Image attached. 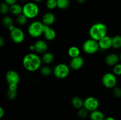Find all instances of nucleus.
<instances>
[{
    "label": "nucleus",
    "mask_w": 121,
    "mask_h": 120,
    "mask_svg": "<svg viewBox=\"0 0 121 120\" xmlns=\"http://www.w3.org/2000/svg\"><path fill=\"white\" fill-rule=\"evenodd\" d=\"M42 62L41 58L34 53L27 54L22 60L23 67L30 72H35L40 69Z\"/></svg>",
    "instance_id": "nucleus-1"
},
{
    "label": "nucleus",
    "mask_w": 121,
    "mask_h": 120,
    "mask_svg": "<svg viewBox=\"0 0 121 120\" xmlns=\"http://www.w3.org/2000/svg\"><path fill=\"white\" fill-rule=\"evenodd\" d=\"M108 27L102 22H97L91 27L89 29V35L91 38L99 41L107 35Z\"/></svg>",
    "instance_id": "nucleus-2"
},
{
    "label": "nucleus",
    "mask_w": 121,
    "mask_h": 120,
    "mask_svg": "<svg viewBox=\"0 0 121 120\" xmlns=\"http://www.w3.org/2000/svg\"><path fill=\"white\" fill-rule=\"evenodd\" d=\"M44 25L42 22L34 21L30 24L28 28V32L31 37L37 38L43 35Z\"/></svg>",
    "instance_id": "nucleus-3"
},
{
    "label": "nucleus",
    "mask_w": 121,
    "mask_h": 120,
    "mask_svg": "<svg viewBox=\"0 0 121 120\" xmlns=\"http://www.w3.org/2000/svg\"><path fill=\"white\" fill-rule=\"evenodd\" d=\"M39 7L35 2H27L23 6L22 14L28 19H33L36 17L39 14Z\"/></svg>",
    "instance_id": "nucleus-4"
},
{
    "label": "nucleus",
    "mask_w": 121,
    "mask_h": 120,
    "mask_svg": "<svg viewBox=\"0 0 121 120\" xmlns=\"http://www.w3.org/2000/svg\"><path fill=\"white\" fill-rule=\"evenodd\" d=\"M70 67L67 64L60 63L56 65L53 68V73L56 78L58 79H65L70 74Z\"/></svg>",
    "instance_id": "nucleus-5"
},
{
    "label": "nucleus",
    "mask_w": 121,
    "mask_h": 120,
    "mask_svg": "<svg viewBox=\"0 0 121 120\" xmlns=\"http://www.w3.org/2000/svg\"><path fill=\"white\" fill-rule=\"evenodd\" d=\"M83 51L87 54H94L100 49L98 41L92 38L88 39L84 42L82 45Z\"/></svg>",
    "instance_id": "nucleus-6"
},
{
    "label": "nucleus",
    "mask_w": 121,
    "mask_h": 120,
    "mask_svg": "<svg viewBox=\"0 0 121 120\" xmlns=\"http://www.w3.org/2000/svg\"><path fill=\"white\" fill-rule=\"evenodd\" d=\"M102 83L103 85L107 88H113L117 83L116 75L112 72H106L102 78Z\"/></svg>",
    "instance_id": "nucleus-7"
},
{
    "label": "nucleus",
    "mask_w": 121,
    "mask_h": 120,
    "mask_svg": "<svg viewBox=\"0 0 121 120\" xmlns=\"http://www.w3.org/2000/svg\"><path fill=\"white\" fill-rule=\"evenodd\" d=\"M99 106V101L95 96H88L84 100V108L88 111L97 110Z\"/></svg>",
    "instance_id": "nucleus-8"
},
{
    "label": "nucleus",
    "mask_w": 121,
    "mask_h": 120,
    "mask_svg": "<svg viewBox=\"0 0 121 120\" xmlns=\"http://www.w3.org/2000/svg\"><path fill=\"white\" fill-rule=\"evenodd\" d=\"M10 36L12 41L15 44H21L25 39V35L23 31L20 28L15 27L10 31Z\"/></svg>",
    "instance_id": "nucleus-9"
},
{
    "label": "nucleus",
    "mask_w": 121,
    "mask_h": 120,
    "mask_svg": "<svg viewBox=\"0 0 121 120\" xmlns=\"http://www.w3.org/2000/svg\"><path fill=\"white\" fill-rule=\"evenodd\" d=\"M6 81L9 85H18L20 81V77L19 74L16 71L13 70H9L6 73Z\"/></svg>",
    "instance_id": "nucleus-10"
},
{
    "label": "nucleus",
    "mask_w": 121,
    "mask_h": 120,
    "mask_svg": "<svg viewBox=\"0 0 121 120\" xmlns=\"http://www.w3.org/2000/svg\"><path fill=\"white\" fill-rule=\"evenodd\" d=\"M34 51L39 54H44L46 52L48 49V44L47 42L43 40H38L34 44Z\"/></svg>",
    "instance_id": "nucleus-11"
},
{
    "label": "nucleus",
    "mask_w": 121,
    "mask_h": 120,
    "mask_svg": "<svg viewBox=\"0 0 121 120\" xmlns=\"http://www.w3.org/2000/svg\"><path fill=\"white\" fill-rule=\"evenodd\" d=\"M84 65V59L81 56L73 58L70 62V67L74 71L81 69Z\"/></svg>",
    "instance_id": "nucleus-12"
},
{
    "label": "nucleus",
    "mask_w": 121,
    "mask_h": 120,
    "mask_svg": "<svg viewBox=\"0 0 121 120\" xmlns=\"http://www.w3.org/2000/svg\"><path fill=\"white\" fill-rule=\"evenodd\" d=\"M100 49L102 50H108L112 47V38L106 35L98 41Z\"/></svg>",
    "instance_id": "nucleus-13"
},
{
    "label": "nucleus",
    "mask_w": 121,
    "mask_h": 120,
    "mask_svg": "<svg viewBox=\"0 0 121 120\" xmlns=\"http://www.w3.org/2000/svg\"><path fill=\"white\" fill-rule=\"evenodd\" d=\"M120 58L119 56L115 53H111L105 58V62L109 66L114 67L119 62Z\"/></svg>",
    "instance_id": "nucleus-14"
},
{
    "label": "nucleus",
    "mask_w": 121,
    "mask_h": 120,
    "mask_svg": "<svg viewBox=\"0 0 121 120\" xmlns=\"http://www.w3.org/2000/svg\"><path fill=\"white\" fill-rule=\"evenodd\" d=\"M56 20L55 15L54 14L50 12L45 13L42 17V21L41 22H43L44 25L46 26H50V27L52 25H53L54 23Z\"/></svg>",
    "instance_id": "nucleus-15"
},
{
    "label": "nucleus",
    "mask_w": 121,
    "mask_h": 120,
    "mask_svg": "<svg viewBox=\"0 0 121 120\" xmlns=\"http://www.w3.org/2000/svg\"><path fill=\"white\" fill-rule=\"evenodd\" d=\"M43 35L45 38L48 41H53L56 37V32L55 30L51 28L50 26L44 25Z\"/></svg>",
    "instance_id": "nucleus-16"
},
{
    "label": "nucleus",
    "mask_w": 121,
    "mask_h": 120,
    "mask_svg": "<svg viewBox=\"0 0 121 120\" xmlns=\"http://www.w3.org/2000/svg\"><path fill=\"white\" fill-rule=\"evenodd\" d=\"M71 103L72 106L76 109H80L84 107V101L79 96H74L72 99Z\"/></svg>",
    "instance_id": "nucleus-17"
},
{
    "label": "nucleus",
    "mask_w": 121,
    "mask_h": 120,
    "mask_svg": "<svg viewBox=\"0 0 121 120\" xmlns=\"http://www.w3.org/2000/svg\"><path fill=\"white\" fill-rule=\"evenodd\" d=\"M22 11H23V7H21V5L18 4L17 3H15L14 4L10 6V12L13 15L15 16H18L22 14Z\"/></svg>",
    "instance_id": "nucleus-18"
},
{
    "label": "nucleus",
    "mask_w": 121,
    "mask_h": 120,
    "mask_svg": "<svg viewBox=\"0 0 121 120\" xmlns=\"http://www.w3.org/2000/svg\"><path fill=\"white\" fill-rule=\"evenodd\" d=\"M90 118L91 120H104L105 116L102 112L97 109V110L91 112Z\"/></svg>",
    "instance_id": "nucleus-19"
},
{
    "label": "nucleus",
    "mask_w": 121,
    "mask_h": 120,
    "mask_svg": "<svg viewBox=\"0 0 121 120\" xmlns=\"http://www.w3.org/2000/svg\"><path fill=\"white\" fill-rule=\"evenodd\" d=\"M54 60V55L52 52H46L43 54L41 56V60L43 63L45 64H50L52 63Z\"/></svg>",
    "instance_id": "nucleus-20"
},
{
    "label": "nucleus",
    "mask_w": 121,
    "mask_h": 120,
    "mask_svg": "<svg viewBox=\"0 0 121 120\" xmlns=\"http://www.w3.org/2000/svg\"><path fill=\"white\" fill-rule=\"evenodd\" d=\"M80 49L78 47H76V46H73V47H70L69 49H68V55L72 58L80 56Z\"/></svg>",
    "instance_id": "nucleus-21"
},
{
    "label": "nucleus",
    "mask_w": 121,
    "mask_h": 120,
    "mask_svg": "<svg viewBox=\"0 0 121 120\" xmlns=\"http://www.w3.org/2000/svg\"><path fill=\"white\" fill-rule=\"evenodd\" d=\"M112 47L115 49L121 48V35H115L112 38Z\"/></svg>",
    "instance_id": "nucleus-22"
},
{
    "label": "nucleus",
    "mask_w": 121,
    "mask_h": 120,
    "mask_svg": "<svg viewBox=\"0 0 121 120\" xmlns=\"http://www.w3.org/2000/svg\"><path fill=\"white\" fill-rule=\"evenodd\" d=\"M40 73L43 76H47L53 73V69L48 65H44L40 68Z\"/></svg>",
    "instance_id": "nucleus-23"
},
{
    "label": "nucleus",
    "mask_w": 121,
    "mask_h": 120,
    "mask_svg": "<svg viewBox=\"0 0 121 120\" xmlns=\"http://www.w3.org/2000/svg\"><path fill=\"white\" fill-rule=\"evenodd\" d=\"M57 8L60 9H66L70 6V0H57Z\"/></svg>",
    "instance_id": "nucleus-24"
},
{
    "label": "nucleus",
    "mask_w": 121,
    "mask_h": 120,
    "mask_svg": "<svg viewBox=\"0 0 121 120\" xmlns=\"http://www.w3.org/2000/svg\"><path fill=\"white\" fill-rule=\"evenodd\" d=\"M2 24L5 27L9 29L10 27L14 26V22L13 20L10 16H5L2 19Z\"/></svg>",
    "instance_id": "nucleus-25"
},
{
    "label": "nucleus",
    "mask_w": 121,
    "mask_h": 120,
    "mask_svg": "<svg viewBox=\"0 0 121 120\" xmlns=\"http://www.w3.org/2000/svg\"><path fill=\"white\" fill-rule=\"evenodd\" d=\"M28 18L23 14L17 16V22L20 25H24L27 23Z\"/></svg>",
    "instance_id": "nucleus-26"
},
{
    "label": "nucleus",
    "mask_w": 121,
    "mask_h": 120,
    "mask_svg": "<svg viewBox=\"0 0 121 120\" xmlns=\"http://www.w3.org/2000/svg\"><path fill=\"white\" fill-rule=\"evenodd\" d=\"M46 7L48 9H54L57 7V0H47L46 2Z\"/></svg>",
    "instance_id": "nucleus-27"
},
{
    "label": "nucleus",
    "mask_w": 121,
    "mask_h": 120,
    "mask_svg": "<svg viewBox=\"0 0 121 120\" xmlns=\"http://www.w3.org/2000/svg\"><path fill=\"white\" fill-rule=\"evenodd\" d=\"M10 11V6L6 2H2L1 4V12L2 14H7Z\"/></svg>",
    "instance_id": "nucleus-28"
},
{
    "label": "nucleus",
    "mask_w": 121,
    "mask_h": 120,
    "mask_svg": "<svg viewBox=\"0 0 121 120\" xmlns=\"http://www.w3.org/2000/svg\"><path fill=\"white\" fill-rule=\"evenodd\" d=\"M88 111L83 107V108L79 109L78 112V115L79 118L83 119L87 116V115H88Z\"/></svg>",
    "instance_id": "nucleus-29"
},
{
    "label": "nucleus",
    "mask_w": 121,
    "mask_h": 120,
    "mask_svg": "<svg viewBox=\"0 0 121 120\" xmlns=\"http://www.w3.org/2000/svg\"><path fill=\"white\" fill-rule=\"evenodd\" d=\"M113 73L116 75H121V63L117 64L113 68Z\"/></svg>",
    "instance_id": "nucleus-30"
},
{
    "label": "nucleus",
    "mask_w": 121,
    "mask_h": 120,
    "mask_svg": "<svg viewBox=\"0 0 121 120\" xmlns=\"http://www.w3.org/2000/svg\"><path fill=\"white\" fill-rule=\"evenodd\" d=\"M113 96L117 98H121V88L120 87H114L113 89Z\"/></svg>",
    "instance_id": "nucleus-31"
},
{
    "label": "nucleus",
    "mask_w": 121,
    "mask_h": 120,
    "mask_svg": "<svg viewBox=\"0 0 121 120\" xmlns=\"http://www.w3.org/2000/svg\"><path fill=\"white\" fill-rule=\"evenodd\" d=\"M17 95V91H10L8 90L7 92V96H8V99L11 100H14L16 98Z\"/></svg>",
    "instance_id": "nucleus-32"
},
{
    "label": "nucleus",
    "mask_w": 121,
    "mask_h": 120,
    "mask_svg": "<svg viewBox=\"0 0 121 120\" xmlns=\"http://www.w3.org/2000/svg\"><path fill=\"white\" fill-rule=\"evenodd\" d=\"M17 88L18 85H8V90L17 91Z\"/></svg>",
    "instance_id": "nucleus-33"
},
{
    "label": "nucleus",
    "mask_w": 121,
    "mask_h": 120,
    "mask_svg": "<svg viewBox=\"0 0 121 120\" xmlns=\"http://www.w3.org/2000/svg\"><path fill=\"white\" fill-rule=\"evenodd\" d=\"M18 0H4V2H6L7 4L9 5V6L12 5L14 4L17 3V1Z\"/></svg>",
    "instance_id": "nucleus-34"
},
{
    "label": "nucleus",
    "mask_w": 121,
    "mask_h": 120,
    "mask_svg": "<svg viewBox=\"0 0 121 120\" xmlns=\"http://www.w3.org/2000/svg\"><path fill=\"white\" fill-rule=\"evenodd\" d=\"M5 115V110L2 107H0V118H2Z\"/></svg>",
    "instance_id": "nucleus-35"
},
{
    "label": "nucleus",
    "mask_w": 121,
    "mask_h": 120,
    "mask_svg": "<svg viewBox=\"0 0 121 120\" xmlns=\"http://www.w3.org/2000/svg\"><path fill=\"white\" fill-rule=\"evenodd\" d=\"M5 44V40L2 37L0 38V47H3Z\"/></svg>",
    "instance_id": "nucleus-36"
},
{
    "label": "nucleus",
    "mask_w": 121,
    "mask_h": 120,
    "mask_svg": "<svg viewBox=\"0 0 121 120\" xmlns=\"http://www.w3.org/2000/svg\"><path fill=\"white\" fill-rule=\"evenodd\" d=\"M116 120L112 116H108V117H105V120Z\"/></svg>",
    "instance_id": "nucleus-37"
},
{
    "label": "nucleus",
    "mask_w": 121,
    "mask_h": 120,
    "mask_svg": "<svg viewBox=\"0 0 121 120\" xmlns=\"http://www.w3.org/2000/svg\"><path fill=\"white\" fill-rule=\"evenodd\" d=\"M76 1L80 4H84L86 2V0H76Z\"/></svg>",
    "instance_id": "nucleus-38"
},
{
    "label": "nucleus",
    "mask_w": 121,
    "mask_h": 120,
    "mask_svg": "<svg viewBox=\"0 0 121 120\" xmlns=\"http://www.w3.org/2000/svg\"><path fill=\"white\" fill-rule=\"evenodd\" d=\"M29 49H30V50L32 51H35V49H34V44L31 45L30 46V47H29Z\"/></svg>",
    "instance_id": "nucleus-39"
},
{
    "label": "nucleus",
    "mask_w": 121,
    "mask_h": 120,
    "mask_svg": "<svg viewBox=\"0 0 121 120\" xmlns=\"http://www.w3.org/2000/svg\"><path fill=\"white\" fill-rule=\"evenodd\" d=\"M33 1H34V2H41V1H43V0H33Z\"/></svg>",
    "instance_id": "nucleus-40"
},
{
    "label": "nucleus",
    "mask_w": 121,
    "mask_h": 120,
    "mask_svg": "<svg viewBox=\"0 0 121 120\" xmlns=\"http://www.w3.org/2000/svg\"><path fill=\"white\" fill-rule=\"evenodd\" d=\"M20 1H21V2H26L27 0H20Z\"/></svg>",
    "instance_id": "nucleus-41"
},
{
    "label": "nucleus",
    "mask_w": 121,
    "mask_h": 120,
    "mask_svg": "<svg viewBox=\"0 0 121 120\" xmlns=\"http://www.w3.org/2000/svg\"><path fill=\"white\" fill-rule=\"evenodd\" d=\"M119 58H120V61H121V54H120V55H119Z\"/></svg>",
    "instance_id": "nucleus-42"
}]
</instances>
